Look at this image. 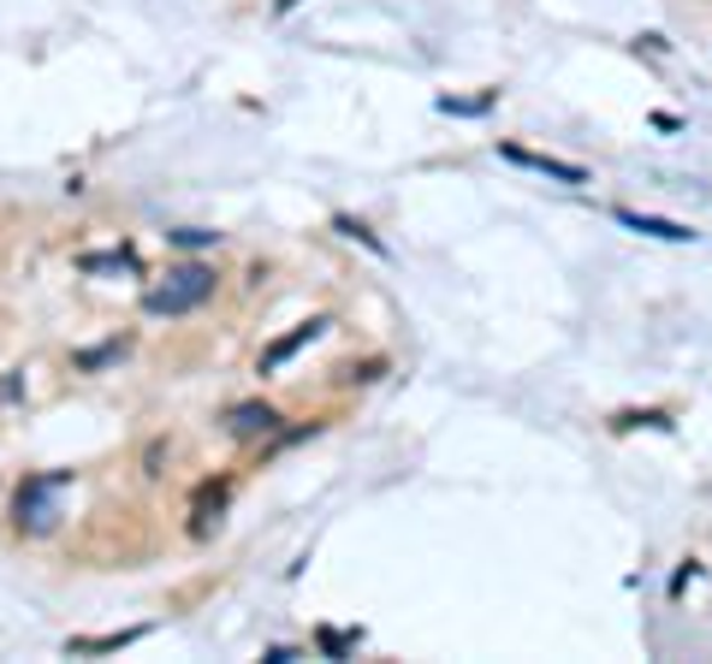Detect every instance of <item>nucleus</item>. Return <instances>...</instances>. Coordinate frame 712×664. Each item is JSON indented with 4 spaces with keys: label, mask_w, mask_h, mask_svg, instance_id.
Masks as SVG:
<instances>
[{
    "label": "nucleus",
    "mask_w": 712,
    "mask_h": 664,
    "mask_svg": "<svg viewBox=\"0 0 712 664\" xmlns=\"http://www.w3.org/2000/svg\"><path fill=\"white\" fill-rule=\"evenodd\" d=\"M143 641V629H120V634H78L71 641V653H120V646Z\"/></svg>",
    "instance_id": "nucleus-8"
},
{
    "label": "nucleus",
    "mask_w": 712,
    "mask_h": 664,
    "mask_svg": "<svg viewBox=\"0 0 712 664\" xmlns=\"http://www.w3.org/2000/svg\"><path fill=\"white\" fill-rule=\"evenodd\" d=\"M321 333H327V320L315 315V320H303L297 333H285L280 345H268V350H261V374H273V368H285V362H292L303 345H315V338H321Z\"/></svg>",
    "instance_id": "nucleus-4"
},
{
    "label": "nucleus",
    "mask_w": 712,
    "mask_h": 664,
    "mask_svg": "<svg viewBox=\"0 0 712 664\" xmlns=\"http://www.w3.org/2000/svg\"><path fill=\"white\" fill-rule=\"evenodd\" d=\"M78 268L83 273H131L137 256H131V249H113V256H78Z\"/></svg>",
    "instance_id": "nucleus-9"
},
{
    "label": "nucleus",
    "mask_w": 712,
    "mask_h": 664,
    "mask_svg": "<svg viewBox=\"0 0 712 664\" xmlns=\"http://www.w3.org/2000/svg\"><path fill=\"white\" fill-rule=\"evenodd\" d=\"M618 226L642 232V238H659V244H694L689 226H677V220H653V214H635V209H618Z\"/></svg>",
    "instance_id": "nucleus-6"
},
{
    "label": "nucleus",
    "mask_w": 712,
    "mask_h": 664,
    "mask_svg": "<svg viewBox=\"0 0 712 664\" xmlns=\"http://www.w3.org/2000/svg\"><path fill=\"white\" fill-rule=\"evenodd\" d=\"M172 244L196 249V244H214V232H202V226H184V232H172Z\"/></svg>",
    "instance_id": "nucleus-11"
},
{
    "label": "nucleus",
    "mask_w": 712,
    "mask_h": 664,
    "mask_svg": "<svg viewBox=\"0 0 712 664\" xmlns=\"http://www.w3.org/2000/svg\"><path fill=\"white\" fill-rule=\"evenodd\" d=\"M226 510V481L221 486H202L196 493V516H191V534H208V522H221Z\"/></svg>",
    "instance_id": "nucleus-7"
},
{
    "label": "nucleus",
    "mask_w": 712,
    "mask_h": 664,
    "mask_svg": "<svg viewBox=\"0 0 712 664\" xmlns=\"http://www.w3.org/2000/svg\"><path fill=\"white\" fill-rule=\"evenodd\" d=\"M66 469H60V475H36V481H24L19 486V505H12V510H19V528H24V534H48V528H54V516H60V505H54V498H60L66 493Z\"/></svg>",
    "instance_id": "nucleus-2"
},
{
    "label": "nucleus",
    "mask_w": 712,
    "mask_h": 664,
    "mask_svg": "<svg viewBox=\"0 0 712 664\" xmlns=\"http://www.w3.org/2000/svg\"><path fill=\"white\" fill-rule=\"evenodd\" d=\"M214 297V268H202V261H179V268H167L161 285L143 291V308L149 315H191Z\"/></svg>",
    "instance_id": "nucleus-1"
},
{
    "label": "nucleus",
    "mask_w": 712,
    "mask_h": 664,
    "mask_svg": "<svg viewBox=\"0 0 712 664\" xmlns=\"http://www.w3.org/2000/svg\"><path fill=\"white\" fill-rule=\"evenodd\" d=\"M499 155L511 160V167H529V172H541V179H558V184H588V172H583V167H570V160H552V155L517 149V143H505Z\"/></svg>",
    "instance_id": "nucleus-3"
},
{
    "label": "nucleus",
    "mask_w": 712,
    "mask_h": 664,
    "mask_svg": "<svg viewBox=\"0 0 712 664\" xmlns=\"http://www.w3.org/2000/svg\"><path fill=\"white\" fill-rule=\"evenodd\" d=\"M226 427L238 439H268L273 427H280V416H273V404H231L226 409Z\"/></svg>",
    "instance_id": "nucleus-5"
},
{
    "label": "nucleus",
    "mask_w": 712,
    "mask_h": 664,
    "mask_svg": "<svg viewBox=\"0 0 712 664\" xmlns=\"http://www.w3.org/2000/svg\"><path fill=\"white\" fill-rule=\"evenodd\" d=\"M113 357H125V338H113V345H101V350H83L78 368H101V362H113Z\"/></svg>",
    "instance_id": "nucleus-10"
}]
</instances>
